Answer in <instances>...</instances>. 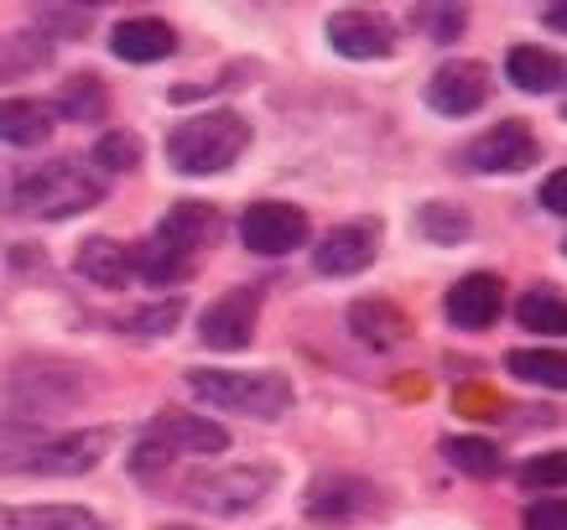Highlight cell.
I'll return each instance as SVG.
<instances>
[{"label": "cell", "mask_w": 567, "mask_h": 530, "mask_svg": "<svg viewBox=\"0 0 567 530\" xmlns=\"http://www.w3.org/2000/svg\"><path fill=\"white\" fill-rule=\"evenodd\" d=\"M505 73H511V84L526 89V94H551V89L563 84V63H557V52H547V48H511Z\"/></svg>", "instance_id": "cell-23"}, {"label": "cell", "mask_w": 567, "mask_h": 530, "mask_svg": "<svg viewBox=\"0 0 567 530\" xmlns=\"http://www.w3.org/2000/svg\"><path fill=\"white\" fill-rule=\"evenodd\" d=\"M94 162H100L104 177H110V172H131L141 162V141L125 136V131H110V136L94 146Z\"/></svg>", "instance_id": "cell-29"}, {"label": "cell", "mask_w": 567, "mask_h": 530, "mask_svg": "<svg viewBox=\"0 0 567 530\" xmlns=\"http://www.w3.org/2000/svg\"><path fill=\"white\" fill-rule=\"evenodd\" d=\"M173 48H177V32L162 17H125L110 32V52L121 63H162V58H173Z\"/></svg>", "instance_id": "cell-14"}, {"label": "cell", "mask_w": 567, "mask_h": 530, "mask_svg": "<svg viewBox=\"0 0 567 530\" xmlns=\"http://www.w3.org/2000/svg\"><path fill=\"white\" fill-rule=\"evenodd\" d=\"M37 21L63 27V32H84V27H89V11H37Z\"/></svg>", "instance_id": "cell-35"}, {"label": "cell", "mask_w": 567, "mask_h": 530, "mask_svg": "<svg viewBox=\"0 0 567 530\" xmlns=\"http://www.w3.org/2000/svg\"><path fill=\"white\" fill-rule=\"evenodd\" d=\"M73 271L89 276L94 287H125V281H131V245L94 235V240L79 245V256H73Z\"/></svg>", "instance_id": "cell-19"}, {"label": "cell", "mask_w": 567, "mask_h": 530, "mask_svg": "<svg viewBox=\"0 0 567 530\" xmlns=\"http://www.w3.org/2000/svg\"><path fill=\"white\" fill-rule=\"evenodd\" d=\"M505 370L516 380H526V385H542V391H563L567 385V360L557 349H511Z\"/></svg>", "instance_id": "cell-24"}, {"label": "cell", "mask_w": 567, "mask_h": 530, "mask_svg": "<svg viewBox=\"0 0 567 530\" xmlns=\"http://www.w3.org/2000/svg\"><path fill=\"white\" fill-rule=\"evenodd\" d=\"M520 328L526 333H567V308H563V291L557 287H532L526 297H520V308H516Z\"/></svg>", "instance_id": "cell-26"}, {"label": "cell", "mask_w": 567, "mask_h": 530, "mask_svg": "<svg viewBox=\"0 0 567 530\" xmlns=\"http://www.w3.org/2000/svg\"><path fill=\"white\" fill-rule=\"evenodd\" d=\"M563 193H567V172H547V183H542V208H547V214H567Z\"/></svg>", "instance_id": "cell-34"}, {"label": "cell", "mask_w": 567, "mask_h": 530, "mask_svg": "<svg viewBox=\"0 0 567 530\" xmlns=\"http://www.w3.org/2000/svg\"><path fill=\"white\" fill-rule=\"evenodd\" d=\"M11 395L37 411L63 406V401L79 395V370H69V364H21L17 380H11Z\"/></svg>", "instance_id": "cell-17"}, {"label": "cell", "mask_w": 567, "mask_h": 530, "mask_svg": "<svg viewBox=\"0 0 567 530\" xmlns=\"http://www.w3.org/2000/svg\"><path fill=\"white\" fill-rule=\"evenodd\" d=\"M489 100V69L484 63H468V58H453L443 69L427 79V104L437 115H453V121H464L474 110H484Z\"/></svg>", "instance_id": "cell-8"}, {"label": "cell", "mask_w": 567, "mask_h": 530, "mask_svg": "<svg viewBox=\"0 0 567 530\" xmlns=\"http://www.w3.org/2000/svg\"><path fill=\"white\" fill-rule=\"evenodd\" d=\"M52 136V110L37 100H0V141L6 146H42Z\"/></svg>", "instance_id": "cell-21"}, {"label": "cell", "mask_w": 567, "mask_h": 530, "mask_svg": "<svg viewBox=\"0 0 567 530\" xmlns=\"http://www.w3.org/2000/svg\"><path fill=\"white\" fill-rule=\"evenodd\" d=\"M276 489V468L271 463H229V468H208V474H193L183 484V499L193 510L219 515V520H235V515H256L260 499Z\"/></svg>", "instance_id": "cell-5"}, {"label": "cell", "mask_w": 567, "mask_h": 530, "mask_svg": "<svg viewBox=\"0 0 567 530\" xmlns=\"http://www.w3.org/2000/svg\"><path fill=\"white\" fill-rule=\"evenodd\" d=\"M167 463H173V453L146 437V443H136V453H131V474H136V479H152V474H162Z\"/></svg>", "instance_id": "cell-33"}, {"label": "cell", "mask_w": 567, "mask_h": 530, "mask_svg": "<svg viewBox=\"0 0 567 530\" xmlns=\"http://www.w3.org/2000/svg\"><path fill=\"white\" fill-rule=\"evenodd\" d=\"M443 308L458 328L480 333V328H489L499 318V308H505V287H499V276H489V271H468L464 281H453Z\"/></svg>", "instance_id": "cell-13"}, {"label": "cell", "mask_w": 567, "mask_h": 530, "mask_svg": "<svg viewBox=\"0 0 567 530\" xmlns=\"http://www.w3.org/2000/svg\"><path fill=\"white\" fill-rule=\"evenodd\" d=\"M256 312H260V297L250 287L224 291L219 302L198 318V339H204L208 349H219V354H235V349H245L250 333H256Z\"/></svg>", "instance_id": "cell-9"}, {"label": "cell", "mask_w": 567, "mask_h": 530, "mask_svg": "<svg viewBox=\"0 0 567 530\" xmlns=\"http://www.w3.org/2000/svg\"><path fill=\"white\" fill-rule=\"evenodd\" d=\"M349 328H354V339L364 349H395V343L406 339V318L391 308V302H354L349 308Z\"/></svg>", "instance_id": "cell-20"}, {"label": "cell", "mask_w": 567, "mask_h": 530, "mask_svg": "<svg viewBox=\"0 0 567 530\" xmlns=\"http://www.w3.org/2000/svg\"><path fill=\"white\" fill-rule=\"evenodd\" d=\"M443 453H447L453 468H464V474H474V479L499 474V453H495V443H484V437H447Z\"/></svg>", "instance_id": "cell-28"}, {"label": "cell", "mask_w": 567, "mask_h": 530, "mask_svg": "<svg viewBox=\"0 0 567 530\" xmlns=\"http://www.w3.org/2000/svg\"><path fill=\"white\" fill-rule=\"evenodd\" d=\"M48 110H58V115H69V121H79V125H94V121H104L110 94H104V84L94 79V73H79V79L63 84L58 104H48Z\"/></svg>", "instance_id": "cell-25"}, {"label": "cell", "mask_w": 567, "mask_h": 530, "mask_svg": "<svg viewBox=\"0 0 567 530\" xmlns=\"http://www.w3.org/2000/svg\"><path fill=\"white\" fill-rule=\"evenodd\" d=\"M375 510V489L354 474H328L308 489V520L312 526H349Z\"/></svg>", "instance_id": "cell-11"}, {"label": "cell", "mask_w": 567, "mask_h": 530, "mask_svg": "<svg viewBox=\"0 0 567 530\" xmlns=\"http://www.w3.org/2000/svg\"><path fill=\"white\" fill-rule=\"evenodd\" d=\"M104 193H110V177L94 162L58 156V162H42L27 177H17L11 208L27 214V219H73V214L104 204Z\"/></svg>", "instance_id": "cell-2"}, {"label": "cell", "mask_w": 567, "mask_h": 530, "mask_svg": "<svg viewBox=\"0 0 567 530\" xmlns=\"http://www.w3.org/2000/svg\"><path fill=\"white\" fill-rule=\"evenodd\" d=\"M536 136L526 131V121H499L495 131H484L480 141H468L464 146V167L468 172H526L536 167Z\"/></svg>", "instance_id": "cell-7"}, {"label": "cell", "mask_w": 567, "mask_h": 530, "mask_svg": "<svg viewBox=\"0 0 567 530\" xmlns=\"http://www.w3.org/2000/svg\"><path fill=\"white\" fill-rule=\"evenodd\" d=\"M370 260H375V224H344V229H328L312 266L323 276H360Z\"/></svg>", "instance_id": "cell-15"}, {"label": "cell", "mask_w": 567, "mask_h": 530, "mask_svg": "<svg viewBox=\"0 0 567 530\" xmlns=\"http://www.w3.org/2000/svg\"><path fill=\"white\" fill-rule=\"evenodd\" d=\"M188 391L204 406L245 411L256 422H276L292 406V385L276 370H188Z\"/></svg>", "instance_id": "cell-4"}, {"label": "cell", "mask_w": 567, "mask_h": 530, "mask_svg": "<svg viewBox=\"0 0 567 530\" xmlns=\"http://www.w3.org/2000/svg\"><path fill=\"white\" fill-rule=\"evenodd\" d=\"M219 235V208L214 204H193V198H183V204L167 208V219L156 224V245H167L177 260H198V250H204L208 240Z\"/></svg>", "instance_id": "cell-12"}, {"label": "cell", "mask_w": 567, "mask_h": 530, "mask_svg": "<svg viewBox=\"0 0 567 530\" xmlns=\"http://www.w3.org/2000/svg\"><path fill=\"white\" fill-rule=\"evenodd\" d=\"M520 484H526V489H563L567 484L563 453H542V458H532L526 468H520Z\"/></svg>", "instance_id": "cell-30"}, {"label": "cell", "mask_w": 567, "mask_h": 530, "mask_svg": "<svg viewBox=\"0 0 567 530\" xmlns=\"http://www.w3.org/2000/svg\"><path fill=\"white\" fill-rule=\"evenodd\" d=\"M416 229L432 245H458V240H468V214L453 204H422L416 208Z\"/></svg>", "instance_id": "cell-27"}, {"label": "cell", "mask_w": 567, "mask_h": 530, "mask_svg": "<svg viewBox=\"0 0 567 530\" xmlns=\"http://www.w3.org/2000/svg\"><path fill=\"white\" fill-rule=\"evenodd\" d=\"M152 443H162L167 453H224L229 432L204 416H188V411H162L152 422Z\"/></svg>", "instance_id": "cell-16"}, {"label": "cell", "mask_w": 567, "mask_h": 530, "mask_svg": "<svg viewBox=\"0 0 567 530\" xmlns=\"http://www.w3.org/2000/svg\"><path fill=\"white\" fill-rule=\"evenodd\" d=\"M0 530H100V515L79 505H6Z\"/></svg>", "instance_id": "cell-18"}, {"label": "cell", "mask_w": 567, "mask_h": 530, "mask_svg": "<svg viewBox=\"0 0 567 530\" xmlns=\"http://www.w3.org/2000/svg\"><path fill=\"white\" fill-rule=\"evenodd\" d=\"M308 214L297 204H250L240 214V240L245 250H256V256H287V250H297V245L308 240Z\"/></svg>", "instance_id": "cell-6"}, {"label": "cell", "mask_w": 567, "mask_h": 530, "mask_svg": "<svg viewBox=\"0 0 567 530\" xmlns=\"http://www.w3.org/2000/svg\"><path fill=\"white\" fill-rule=\"evenodd\" d=\"M104 453V432H42L37 422H6L0 427V474H42V479H73L89 474Z\"/></svg>", "instance_id": "cell-1"}, {"label": "cell", "mask_w": 567, "mask_h": 530, "mask_svg": "<svg viewBox=\"0 0 567 530\" xmlns=\"http://www.w3.org/2000/svg\"><path fill=\"white\" fill-rule=\"evenodd\" d=\"M177 318H183V302H177V297H167V302H156V308L136 312V318H131V333H167Z\"/></svg>", "instance_id": "cell-32"}, {"label": "cell", "mask_w": 567, "mask_h": 530, "mask_svg": "<svg viewBox=\"0 0 567 530\" xmlns=\"http://www.w3.org/2000/svg\"><path fill=\"white\" fill-rule=\"evenodd\" d=\"M328 48L349 58V63H375V58L395 52V32L391 21L370 17V11H333L328 17Z\"/></svg>", "instance_id": "cell-10"}, {"label": "cell", "mask_w": 567, "mask_h": 530, "mask_svg": "<svg viewBox=\"0 0 567 530\" xmlns=\"http://www.w3.org/2000/svg\"><path fill=\"white\" fill-rule=\"evenodd\" d=\"M52 63V37L48 32H11L0 37V84H17L27 73Z\"/></svg>", "instance_id": "cell-22"}, {"label": "cell", "mask_w": 567, "mask_h": 530, "mask_svg": "<svg viewBox=\"0 0 567 530\" xmlns=\"http://www.w3.org/2000/svg\"><path fill=\"white\" fill-rule=\"evenodd\" d=\"M245 141H250V125L235 110H208V115H193L167 136V162L183 177H214V172L235 167Z\"/></svg>", "instance_id": "cell-3"}, {"label": "cell", "mask_w": 567, "mask_h": 530, "mask_svg": "<svg viewBox=\"0 0 567 530\" xmlns=\"http://www.w3.org/2000/svg\"><path fill=\"white\" fill-rule=\"evenodd\" d=\"M526 530H567V505L563 499H532L526 515H520Z\"/></svg>", "instance_id": "cell-31"}]
</instances>
